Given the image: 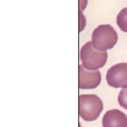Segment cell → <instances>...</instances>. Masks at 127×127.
<instances>
[{
	"label": "cell",
	"instance_id": "cell-1",
	"mask_svg": "<svg viewBox=\"0 0 127 127\" xmlns=\"http://www.w3.org/2000/svg\"><path fill=\"white\" fill-rule=\"evenodd\" d=\"M118 36L114 28L109 24H102L96 28L92 34V44L96 49L105 51L113 48Z\"/></svg>",
	"mask_w": 127,
	"mask_h": 127
},
{
	"label": "cell",
	"instance_id": "cell-5",
	"mask_svg": "<svg viewBox=\"0 0 127 127\" xmlns=\"http://www.w3.org/2000/svg\"><path fill=\"white\" fill-rule=\"evenodd\" d=\"M101 75L98 70H91L79 65V87L80 89H93L100 83Z\"/></svg>",
	"mask_w": 127,
	"mask_h": 127
},
{
	"label": "cell",
	"instance_id": "cell-4",
	"mask_svg": "<svg viewBox=\"0 0 127 127\" xmlns=\"http://www.w3.org/2000/svg\"><path fill=\"white\" fill-rule=\"evenodd\" d=\"M106 80L114 88L127 87V63H121L111 66L107 71Z\"/></svg>",
	"mask_w": 127,
	"mask_h": 127
},
{
	"label": "cell",
	"instance_id": "cell-2",
	"mask_svg": "<svg viewBox=\"0 0 127 127\" xmlns=\"http://www.w3.org/2000/svg\"><path fill=\"white\" fill-rule=\"evenodd\" d=\"M107 58V52L96 49L90 41L87 42L80 49V60L83 65L89 69L96 70L102 67L106 63Z\"/></svg>",
	"mask_w": 127,
	"mask_h": 127
},
{
	"label": "cell",
	"instance_id": "cell-3",
	"mask_svg": "<svg viewBox=\"0 0 127 127\" xmlns=\"http://www.w3.org/2000/svg\"><path fill=\"white\" fill-rule=\"evenodd\" d=\"M103 109L100 98L94 94L80 95L79 97V114L85 121L96 120Z\"/></svg>",
	"mask_w": 127,
	"mask_h": 127
},
{
	"label": "cell",
	"instance_id": "cell-6",
	"mask_svg": "<svg viewBox=\"0 0 127 127\" xmlns=\"http://www.w3.org/2000/svg\"><path fill=\"white\" fill-rule=\"evenodd\" d=\"M102 125L103 127H127V116L118 109L110 110L104 114Z\"/></svg>",
	"mask_w": 127,
	"mask_h": 127
},
{
	"label": "cell",
	"instance_id": "cell-8",
	"mask_svg": "<svg viewBox=\"0 0 127 127\" xmlns=\"http://www.w3.org/2000/svg\"><path fill=\"white\" fill-rule=\"evenodd\" d=\"M118 101L122 107L127 110V87L124 88L120 91Z\"/></svg>",
	"mask_w": 127,
	"mask_h": 127
},
{
	"label": "cell",
	"instance_id": "cell-7",
	"mask_svg": "<svg viewBox=\"0 0 127 127\" xmlns=\"http://www.w3.org/2000/svg\"><path fill=\"white\" fill-rule=\"evenodd\" d=\"M117 24L120 29L127 32V7L123 8L117 16Z\"/></svg>",
	"mask_w": 127,
	"mask_h": 127
}]
</instances>
